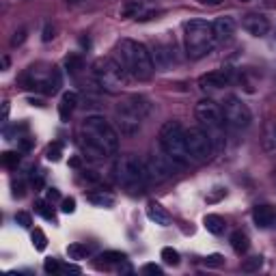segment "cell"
<instances>
[{"label":"cell","instance_id":"cell-6","mask_svg":"<svg viewBox=\"0 0 276 276\" xmlns=\"http://www.w3.org/2000/svg\"><path fill=\"white\" fill-rule=\"evenodd\" d=\"M117 171V179H119L121 188L130 195H140L147 186V166L145 162L140 160L138 156L134 154H127V156H121L119 162L115 166Z\"/></svg>","mask_w":276,"mask_h":276},{"label":"cell","instance_id":"cell-45","mask_svg":"<svg viewBox=\"0 0 276 276\" xmlns=\"http://www.w3.org/2000/svg\"><path fill=\"white\" fill-rule=\"evenodd\" d=\"M201 4H209V7H216V4H220L222 0H198Z\"/></svg>","mask_w":276,"mask_h":276},{"label":"cell","instance_id":"cell-21","mask_svg":"<svg viewBox=\"0 0 276 276\" xmlns=\"http://www.w3.org/2000/svg\"><path fill=\"white\" fill-rule=\"evenodd\" d=\"M229 242H231V248L236 250L237 255H244V252H248V248H250L248 236H246L244 231H233L231 237H229Z\"/></svg>","mask_w":276,"mask_h":276},{"label":"cell","instance_id":"cell-44","mask_svg":"<svg viewBox=\"0 0 276 276\" xmlns=\"http://www.w3.org/2000/svg\"><path fill=\"white\" fill-rule=\"evenodd\" d=\"M13 195L15 197H24V186H22V184H13Z\"/></svg>","mask_w":276,"mask_h":276},{"label":"cell","instance_id":"cell-5","mask_svg":"<svg viewBox=\"0 0 276 276\" xmlns=\"http://www.w3.org/2000/svg\"><path fill=\"white\" fill-rule=\"evenodd\" d=\"M160 147L171 160H175L181 168L190 166L192 158L186 145V130L179 121H166L160 130Z\"/></svg>","mask_w":276,"mask_h":276},{"label":"cell","instance_id":"cell-46","mask_svg":"<svg viewBox=\"0 0 276 276\" xmlns=\"http://www.w3.org/2000/svg\"><path fill=\"white\" fill-rule=\"evenodd\" d=\"M7 117H9V102H4L2 104V119L7 121Z\"/></svg>","mask_w":276,"mask_h":276},{"label":"cell","instance_id":"cell-24","mask_svg":"<svg viewBox=\"0 0 276 276\" xmlns=\"http://www.w3.org/2000/svg\"><path fill=\"white\" fill-rule=\"evenodd\" d=\"M263 149H266L268 154H276V123L268 127L266 136H263Z\"/></svg>","mask_w":276,"mask_h":276},{"label":"cell","instance_id":"cell-31","mask_svg":"<svg viewBox=\"0 0 276 276\" xmlns=\"http://www.w3.org/2000/svg\"><path fill=\"white\" fill-rule=\"evenodd\" d=\"M33 246L37 250H45V246H48V237H45V233L41 229H35L33 231Z\"/></svg>","mask_w":276,"mask_h":276},{"label":"cell","instance_id":"cell-15","mask_svg":"<svg viewBox=\"0 0 276 276\" xmlns=\"http://www.w3.org/2000/svg\"><path fill=\"white\" fill-rule=\"evenodd\" d=\"M229 82H231V69H218V72H209L198 78L201 89H222Z\"/></svg>","mask_w":276,"mask_h":276},{"label":"cell","instance_id":"cell-42","mask_svg":"<svg viewBox=\"0 0 276 276\" xmlns=\"http://www.w3.org/2000/svg\"><path fill=\"white\" fill-rule=\"evenodd\" d=\"M31 147H33V140H31V138H22V140H20V149H22V151H28Z\"/></svg>","mask_w":276,"mask_h":276},{"label":"cell","instance_id":"cell-10","mask_svg":"<svg viewBox=\"0 0 276 276\" xmlns=\"http://www.w3.org/2000/svg\"><path fill=\"white\" fill-rule=\"evenodd\" d=\"M186 145L190 151V158L195 162H205L214 156V143L209 134L201 127H188L186 130Z\"/></svg>","mask_w":276,"mask_h":276},{"label":"cell","instance_id":"cell-32","mask_svg":"<svg viewBox=\"0 0 276 276\" xmlns=\"http://www.w3.org/2000/svg\"><path fill=\"white\" fill-rule=\"evenodd\" d=\"M2 164L7 168H17V164H20V154H17V151H4L2 154Z\"/></svg>","mask_w":276,"mask_h":276},{"label":"cell","instance_id":"cell-43","mask_svg":"<svg viewBox=\"0 0 276 276\" xmlns=\"http://www.w3.org/2000/svg\"><path fill=\"white\" fill-rule=\"evenodd\" d=\"M58 197H61V192H58L56 188H50V190H48V201H56Z\"/></svg>","mask_w":276,"mask_h":276},{"label":"cell","instance_id":"cell-34","mask_svg":"<svg viewBox=\"0 0 276 276\" xmlns=\"http://www.w3.org/2000/svg\"><path fill=\"white\" fill-rule=\"evenodd\" d=\"M203 263H205V266H207V268H222V266H225V257L216 252V255H209V257H205V259H203Z\"/></svg>","mask_w":276,"mask_h":276},{"label":"cell","instance_id":"cell-18","mask_svg":"<svg viewBox=\"0 0 276 276\" xmlns=\"http://www.w3.org/2000/svg\"><path fill=\"white\" fill-rule=\"evenodd\" d=\"M147 216H149L151 222H156V225H160V227L171 225V214H168L166 207H162L158 201H151L147 205Z\"/></svg>","mask_w":276,"mask_h":276},{"label":"cell","instance_id":"cell-25","mask_svg":"<svg viewBox=\"0 0 276 276\" xmlns=\"http://www.w3.org/2000/svg\"><path fill=\"white\" fill-rule=\"evenodd\" d=\"M99 259H102L104 266H110V263H123L125 261V255L119 252V250H106V252L99 255Z\"/></svg>","mask_w":276,"mask_h":276},{"label":"cell","instance_id":"cell-4","mask_svg":"<svg viewBox=\"0 0 276 276\" xmlns=\"http://www.w3.org/2000/svg\"><path fill=\"white\" fill-rule=\"evenodd\" d=\"M151 113V104L147 102L143 95H130L125 99H121V104L117 106L115 115H117V125L123 136H134L140 132L143 121Z\"/></svg>","mask_w":276,"mask_h":276},{"label":"cell","instance_id":"cell-7","mask_svg":"<svg viewBox=\"0 0 276 276\" xmlns=\"http://www.w3.org/2000/svg\"><path fill=\"white\" fill-rule=\"evenodd\" d=\"M93 76L95 82L99 84V89L106 93H119L123 86L127 84V74L125 67L121 65L117 58H97L93 65Z\"/></svg>","mask_w":276,"mask_h":276},{"label":"cell","instance_id":"cell-29","mask_svg":"<svg viewBox=\"0 0 276 276\" xmlns=\"http://www.w3.org/2000/svg\"><path fill=\"white\" fill-rule=\"evenodd\" d=\"M65 67L69 69V74H78L80 69H84V63H82V56L80 54H69L65 58Z\"/></svg>","mask_w":276,"mask_h":276},{"label":"cell","instance_id":"cell-38","mask_svg":"<svg viewBox=\"0 0 276 276\" xmlns=\"http://www.w3.org/2000/svg\"><path fill=\"white\" fill-rule=\"evenodd\" d=\"M61 209L65 211V214H74V211H76V201H74L72 197H69V198H63V203H61Z\"/></svg>","mask_w":276,"mask_h":276},{"label":"cell","instance_id":"cell-17","mask_svg":"<svg viewBox=\"0 0 276 276\" xmlns=\"http://www.w3.org/2000/svg\"><path fill=\"white\" fill-rule=\"evenodd\" d=\"M252 220L259 229H270L276 222V211L270 205H257L252 211Z\"/></svg>","mask_w":276,"mask_h":276},{"label":"cell","instance_id":"cell-12","mask_svg":"<svg viewBox=\"0 0 276 276\" xmlns=\"http://www.w3.org/2000/svg\"><path fill=\"white\" fill-rule=\"evenodd\" d=\"M195 115L197 119L207 127H220L225 119H222V108L214 99H201L197 106H195Z\"/></svg>","mask_w":276,"mask_h":276},{"label":"cell","instance_id":"cell-22","mask_svg":"<svg viewBox=\"0 0 276 276\" xmlns=\"http://www.w3.org/2000/svg\"><path fill=\"white\" fill-rule=\"evenodd\" d=\"M91 246H86V244H69L67 246V255H69V259H76V261H80V259H86V257L91 255Z\"/></svg>","mask_w":276,"mask_h":276},{"label":"cell","instance_id":"cell-19","mask_svg":"<svg viewBox=\"0 0 276 276\" xmlns=\"http://www.w3.org/2000/svg\"><path fill=\"white\" fill-rule=\"evenodd\" d=\"M76 106H78V93L76 91L63 93L61 104H58V115H61L63 121H69V117H72V113L76 110Z\"/></svg>","mask_w":276,"mask_h":276},{"label":"cell","instance_id":"cell-20","mask_svg":"<svg viewBox=\"0 0 276 276\" xmlns=\"http://www.w3.org/2000/svg\"><path fill=\"white\" fill-rule=\"evenodd\" d=\"M203 225H205V229H207L209 233H214V236H220V233H225V229H227L225 218L218 216V214H207L205 216V220H203Z\"/></svg>","mask_w":276,"mask_h":276},{"label":"cell","instance_id":"cell-2","mask_svg":"<svg viewBox=\"0 0 276 276\" xmlns=\"http://www.w3.org/2000/svg\"><path fill=\"white\" fill-rule=\"evenodd\" d=\"M115 58L125 67V72L132 76L134 80H149L156 72L154 65V56H151V50L147 48L145 43L134 39H121L115 48Z\"/></svg>","mask_w":276,"mask_h":276},{"label":"cell","instance_id":"cell-26","mask_svg":"<svg viewBox=\"0 0 276 276\" xmlns=\"http://www.w3.org/2000/svg\"><path fill=\"white\" fill-rule=\"evenodd\" d=\"M261 266H263V259H261V257H248V259L242 261V272H246V274L259 272Z\"/></svg>","mask_w":276,"mask_h":276},{"label":"cell","instance_id":"cell-30","mask_svg":"<svg viewBox=\"0 0 276 276\" xmlns=\"http://www.w3.org/2000/svg\"><path fill=\"white\" fill-rule=\"evenodd\" d=\"M160 257L164 259V263H168V266H177V263H179V252L175 250V248H171V246H166V248H162Z\"/></svg>","mask_w":276,"mask_h":276},{"label":"cell","instance_id":"cell-27","mask_svg":"<svg viewBox=\"0 0 276 276\" xmlns=\"http://www.w3.org/2000/svg\"><path fill=\"white\" fill-rule=\"evenodd\" d=\"M140 9H143V2H138V0H127L121 9V17H132V15L138 17Z\"/></svg>","mask_w":276,"mask_h":276},{"label":"cell","instance_id":"cell-35","mask_svg":"<svg viewBox=\"0 0 276 276\" xmlns=\"http://www.w3.org/2000/svg\"><path fill=\"white\" fill-rule=\"evenodd\" d=\"M15 222L22 229H31L33 218H31V214H28V211H17V214H15Z\"/></svg>","mask_w":276,"mask_h":276},{"label":"cell","instance_id":"cell-47","mask_svg":"<svg viewBox=\"0 0 276 276\" xmlns=\"http://www.w3.org/2000/svg\"><path fill=\"white\" fill-rule=\"evenodd\" d=\"M69 164H72L74 168H78L80 166V160H78V158H72V160H69Z\"/></svg>","mask_w":276,"mask_h":276},{"label":"cell","instance_id":"cell-13","mask_svg":"<svg viewBox=\"0 0 276 276\" xmlns=\"http://www.w3.org/2000/svg\"><path fill=\"white\" fill-rule=\"evenodd\" d=\"M154 65H158L160 69H168L177 63V54H175V43L171 41H156L154 45Z\"/></svg>","mask_w":276,"mask_h":276},{"label":"cell","instance_id":"cell-41","mask_svg":"<svg viewBox=\"0 0 276 276\" xmlns=\"http://www.w3.org/2000/svg\"><path fill=\"white\" fill-rule=\"evenodd\" d=\"M61 274H80V268L78 266H61Z\"/></svg>","mask_w":276,"mask_h":276},{"label":"cell","instance_id":"cell-33","mask_svg":"<svg viewBox=\"0 0 276 276\" xmlns=\"http://www.w3.org/2000/svg\"><path fill=\"white\" fill-rule=\"evenodd\" d=\"M61 154H63V145L61 143H52L48 147V154H45V158H48L50 162H58V160H61Z\"/></svg>","mask_w":276,"mask_h":276},{"label":"cell","instance_id":"cell-36","mask_svg":"<svg viewBox=\"0 0 276 276\" xmlns=\"http://www.w3.org/2000/svg\"><path fill=\"white\" fill-rule=\"evenodd\" d=\"M43 270H45L48 274H61V263H58L56 259H45Z\"/></svg>","mask_w":276,"mask_h":276},{"label":"cell","instance_id":"cell-39","mask_svg":"<svg viewBox=\"0 0 276 276\" xmlns=\"http://www.w3.org/2000/svg\"><path fill=\"white\" fill-rule=\"evenodd\" d=\"M41 39H43L45 43H48V41H52V39H54V26H52L50 22H48V24L43 26V37H41Z\"/></svg>","mask_w":276,"mask_h":276},{"label":"cell","instance_id":"cell-40","mask_svg":"<svg viewBox=\"0 0 276 276\" xmlns=\"http://www.w3.org/2000/svg\"><path fill=\"white\" fill-rule=\"evenodd\" d=\"M143 272H145V274H158V276H160V274H162V268L156 266V263H147V266L143 268Z\"/></svg>","mask_w":276,"mask_h":276},{"label":"cell","instance_id":"cell-37","mask_svg":"<svg viewBox=\"0 0 276 276\" xmlns=\"http://www.w3.org/2000/svg\"><path fill=\"white\" fill-rule=\"evenodd\" d=\"M24 39H26V28H20V31L11 37V45H13V48H15V45H22V43H24Z\"/></svg>","mask_w":276,"mask_h":276},{"label":"cell","instance_id":"cell-16","mask_svg":"<svg viewBox=\"0 0 276 276\" xmlns=\"http://www.w3.org/2000/svg\"><path fill=\"white\" fill-rule=\"evenodd\" d=\"M211 26H214V37H216V41H229V39L233 37V33H236V20H233L231 15L218 17L216 22H211Z\"/></svg>","mask_w":276,"mask_h":276},{"label":"cell","instance_id":"cell-48","mask_svg":"<svg viewBox=\"0 0 276 276\" xmlns=\"http://www.w3.org/2000/svg\"><path fill=\"white\" fill-rule=\"evenodd\" d=\"M239 2H248V0H239Z\"/></svg>","mask_w":276,"mask_h":276},{"label":"cell","instance_id":"cell-8","mask_svg":"<svg viewBox=\"0 0 276 276\" xmlns=\"http://www.w3.org/2000/svg\"><path fill=\"white\" fill-rule=\"evenodd\" d=\"M22 84H24V89H33L37 93H43V95H54L61 86V76L54 67L41 69V65H37L22 76Z\"/></svg>","mask_w":276,"mask_h":276},{"label":"cell","instance_id":"cell-3","mask_svg":"<svg viewBox=\"0 0 276 276\" xmlns=\"http://www.w3.org/2000/svg\"><path fill=\"white\" fill-rule=\"evenodd\" d=\"M216 45L214 26L207 20H190L184 24V50L192 61L207 56Z\"/></svg>","mask_w":276,"mask_h":276},{"label":"cell","instance_id":"cell-9","mask_svg":"<svg viewBox=\"0 0 276 276\" xmlns=\"http://www.w3.org/2000/svg\"><path fill=\"white\" fill-rule=\"evenodd\" d=\"M220 108H222V119H225L227 125L236 127V130H246L250 125L252 121L250 108L237 95H227Z\"/></svg>","mask_w":276,"mask_h":276},{"label":"cell","instance_id":"cell-14","mask_svg":"<svg viewBox=\"0 0 276 276\" xmlns=\"http://www.w3.org/2000/svg\"><path fill=\"white\" fill-rule=\"evenodd\" d=\"M242 28L252 37H263V35H268L270 31V22L266 15L261 13H248L242 17Z\"/></svg>","mask_w":276,"mask_h":276},{"label":"cell","instance_id":"cell-28","mask_svg":"<svg viewBox=\"0 0 276 276\" xmlns=\"http://www.w3.org/2000/svg\"><path fill=\"white\" fill-rule=\"evenodd\" d=\"M35 211L37 214H41L45 220H52V222H56V216H54V209L50 207V203L48 201H37L35 203Z\"/></svg>","mask_w":276,"mask_h":276},{"label":"cell","instance_id":"cell-1","mask_svg":"<svg viewBox=\"0 0 276 276\" xmlns=\"http://www.w3.org/2000/svg\"><path fill=\"white\" fill-rule=\"evenodd\" d=\"M80 138L91 160H104L108 156H115L119 149V134L102 115H91L82 121Z\"/></svg>","mask_w":276,"mask_h":276},{"label":"cell","instance_id":"cell-11","mask_svg":"<svg viewBox=\"0 0 276 276\" xmlns=\"http://www.w3.org/2000/svg\"><path fill=\"white\" fill-rule=\"evenodd\" d=\"M145 166H147V179L151 184H164V181H168L177 173V168H181L166 154H151Z\"/></svg>","mask_w":276,"mask_h":276},{"label":"cell","instance_id":"cell-23","mask_svg":"<svg viewBox=\"0 0 276 276\" xmlns=\"http://www.w3.org/2000/svg\"><path fill=\"white\" fill-rule=\"evenodd\" d=\"M86 198H89L91 203L99 205V207H113L115 205V197L113 195H104V190L102 192H91Z\"/></svg>","mask_w":276,"mask_h":276}]
</instances>
